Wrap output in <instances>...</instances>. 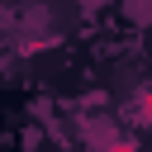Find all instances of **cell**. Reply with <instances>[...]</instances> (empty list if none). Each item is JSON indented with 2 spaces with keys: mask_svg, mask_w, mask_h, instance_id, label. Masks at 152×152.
<instances>
[{
  "mask_svg": "<svg viewBox=\"0 0 152 152\" xmlns=\"http://www.w3.org/2000/svg\"><path fill=\"white\" fill-rule=\"evenodd\" d=\"M142 109H147V119H152V90H147V95H142Z\"/></svg>",
  "mask_w": 152,
  "mask_h": 152,
  "instance_id": "1",
  "label": "cell"
}]
</instances>
